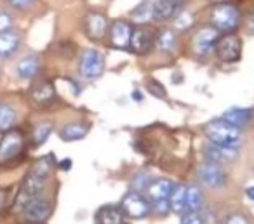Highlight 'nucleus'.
Returning a JSON list of instances; mask_svg holds the SVG:
<instances>
[{"label":"nucleus","instance_id":"1","mask_svg":"<svg viewBox=\"0 0 254 224\" xmlns=\"http://www.w3.org/2000/svg\"><path fill=\"white\" fill-rule=\"evenodd\" d=\"M204 130H205V136H207L209 143L239 150L242 132H240L239 127L232 125V123H228L226 120H223V118L212 120V122H209L207 125H205Z\"/></svg>","mask_w":254,"mask_h":224},{"label":"nucleus","instance_id":"2","mask_svg":"<svg viewBox=\"0 0 254 224\" xmlns=\"http://www.w3.org/2000/svg\"><path fill=\"white\" fill-rule=\"evenodd\" d=\"M211 21L218 32L232 33L240 25V12L232 4H218L211 11Z\"/></svg>","mask_w":254,"mask_h":224},{"label":"nucleus","instance_id":"3","mask_svg":"<svg viewBox=\"0 0 254 224\" xmlns=\"http://www.w3.org/2000/svg\"><path fill=\"white\" fill-rule=\"evenodd\" d=\"M214 51L218 59L223 63H237L242 56V40L235 33H226L218 39Z\"/></svg>","mask_w":254,"mask_h":224},{"label":"nucleus","instance_id":"4","mask_svg":"<svg viewBox=\"0 0 254 224\" xmlns=\"http://www.w3.org/2000/svg\"><path fill=\"white\" fill-rule=\"evenodd\" d=\"M120 209H122V212L126 216L131 217V219H143V217H146L152 212V203L139 191H131L122 198Z\"/></svg>","mask_w":254,"mask_h":224},{"label":"nucleus","instance_id":"5","mask_svg":"<svg viewBox=\"0 0 254 224\" xmlns=\"http://www.w3.org/2000/svg\"><path fill=\"white\" fill-rule=\"evenodd\" d=\"M105 71V57L96 49H85L80 56V75L87 80H96Z\"/></svg>","mask_w":254,"mask_h":224},{"label":"nucleus","instance_id":"6","mask_svg":"<svg viewBox=\"0 0 254 224\" xmlns=\"http://www.w3.org/2000/svg\"><path fill=\"white\" fill-rule=\"evenodd\" d=\"M23 150V134L16 129H9L0 139V162L16 158Z\"/></svg>","mask_w":254,"mask_h":224},{"label":"nucleus","instance_id":"7","mask_svg":"<svg viewBox=\"0 0 254 224\" xmlns=\"http://www.w3.org/2000/svg\"><path fill=\"white\" fill-rule=\"evenodd\" d=\"M46 181H47L46 175H40V174H37V172L30 170V174L26 175L25 182H23V186H21V191H19V195H18L19 209H21L28 200L42 195L44 188H46Z\"/></svg>","mask_w":254,"mask_h":224},{"label":"nucleus","instance_id":"8","mask_svg":"<svg viewBox=\"0 0 254 224\" xmlns=\"http://www.w3.org/2000/svg\"><path fill=\"white\" fill-rule=\"evenodd\" d=\"M25 217L30 223H44V221L49 219L51 216V203L47 198H44L42 195L35 196V198L28 200L25 205L21 207Z\"/></svg>","mask_w":254,"mask_h":224},{"label":"nucleus","instance_id":"9","mask_svg":"<svg viewBox=\"0 0 254 224\" xmlns=\"http://www.w3.org/2000/svg\"><path fill=\"white\" fill-rule=\"evenodd\" d=\"M219 39V32L214 26H204L193 35V51L198 56H207L214 51V46Z\"/></svg>","mask_w":254,"mask_h":224},{"label":"nucleus","instance_id":"10","mask_svg":"<svg viewBox=\"0 0 254 224\" xmlns=\"http://www.w3.org/2000/svg\"><path fill=\"white\" fill-rule=\"evenodd\" d=\"M155 46V35L150 28L146 26H136L132 28L131 33V44H129V49L136 54H148L150 51Z\"/></svg>","mask_w":254,"mask_h":224},{"label":"nucleus","instance_id":"11","mask_svg":"<svg viewBox=\"0 0 254 224\" xmlns=\"http://www.w3.org/2000/svg\"><path fill=\"white\" fill-rule=\"evenodd\" d=\"M197 177L200 179L202 184H205L207 188H221L226 181V175L223 172V168L219 167V164H202L197 170Z\"/></svg>","mask_w":254,"mask_h":224},{"label":"nucleus","instance_id":"12","mask_svg":"<svg viewBox=\"0 0 254 224\" xmlns=\"http://www.w3.org/2000/svg\"><path fill=\"white\" fill-rule=\"evenodd\" d=\"M185 0H155L152 4V18L157 21L173 19L183 11Z\"/></svg>","mask_w":254,"mask_h":224},{"label":"nucleus","instance_id":"13","mask_svg":"<svg viewBox=\"0 0 254 224\" xmlns=\"http://www.w3.org/2000/svg\"><path fill=\"white\" fill-rule=\"evenodd\" d=\"M174 184L169 179H152L150 184L145 189V196L150 203H157V202H167L173 193Z\"/></svg>","mask_w":254,"mask_h":224},{"label":"nucleus","instance_id":"14","mask_svg":"<svg viewBox=\"0 0 254 224\" xmlns=\"http://www.w3.org/2000/svg\"><path fill=\"white\" fill-rule=\"evenodd\" d=\"M132 26L126 21H115L110 28V40L115 49H129Z\"/></svg>","mask_w":254,"mask_h":224},{"label":"nucleus","instance_id":"15","mask_svg":"<svg viewBox=\"0 0 254 224\" xmlns=\"http://www.w3.org/2000/svg\"><path fill=\"white\" fill-rule=\"evenodd\" d=\"M30 98L35 105L39 106H47L54 101L56 98V89L51 82L47 80H40L37 84H33V87L30 89Z\"/></svg>","mask_w":254,"mask_h":224},{"label":"nucleus","instance_id":"16","mask_svg":"<svg viewBox=\"0 0 254 224\" xmlns=\"http://www.w3.org/2000/svg\"><path fill=\"white\" fill-rule=\"evenodd\" d=\"M21 47V35L14 30L0 33V59H11Z\"/></svg>","mask_w":254,"mask_h":224},{"label":"nucleus","instance_id":"17","mask_svg":"<svg viewBox=\"0 0 254 224\" xmlns=\"http://www.w3.org/2000/svg\"><path fill=\"white\" fill-rule=\"evenodd\" d=\"M108 32V19L99 12H91L85 18V33L92 40H101Z\"/></svg>","mask_w":254,"mask_h":224},{"label":"nucleus","instance_id":"18","mask_svg":"<svg viewBox=\"0 0 254 224\" xmlns=\"http://www.w3.org/2000/svg\"><path fill=\"white\" fill-rule=\"evenodd\" d=\"M239 151L235 148H226V146H218L214 143H209L207 146L204 148V157L207 158V162H212V164H221V162H228L233 160L237 157Z\"/></svg>","mask_w":254,"mask_h":224},{"label":"nucleus","instance_id":"19","mask_svg":"<svg viewBox=\"0 0 254 224\" xmlns=\"http://www.w3.org/2000/svg\"><path fill=\"white\" fill-rule=\"evenodd\" d=\"M39 68H40L39 57L32 54V56H26L19 61L18 66H16V73H18V77L23 78V80H32V78H35L37 73H39Z\"/></svg>","mask_w":254,"mask_h":224},{"label":"nucleus","instance_id":"20","mask_svg":"<svg viewBox=\"0 0 254 224\" xmlns=\"http://www.w3.org/2000/svg\"><path fill=\"white\" fill-rule=\"evenodd\" d=\"M253 115H254V112L249 108H232L223 115V120H226V122L232 123V125L239 127V129H242V127H246L247 123L253 120Z\"/></svg>","mask_w":254,"mask_h":224},{"label":"nucleus","instance_id":"21","mask_svg":"<svg viewBox=\"0 0 254 224\" xmlns=\"http://www.w3.org/2000/svg\"><path fill=\"white\" fill-rule=\"evenodd\" d=\"M167 203H169V210H173L174 214L187 212V186L183 184L174 186Z\"/></svg>","mask_w":254,"mask_h":224},{"label":"nucleus","instance_id":"22","mask_svg":"<svg viewBox=\"0 0 254 224\" xmlns=\"http://www.w3.org/2000/svg\"><path fill=\"white\" fill-rule=\"evenodd\" d=\"M155 46L166 54L176 53L178 35L173 32V30H162V32H159V35L155 37Z\"/></svg>","mask_w":254,"mask_h":224},{"label":"nucleus","instance_id":"23","mask_svg":"<svg viewBox=\"0 0 254 224\" xmlns=\"http://www.w3.org/2000/svg\"><path fill=\"white\" fill-rule=\"evenodd\" d=\"M89 127L85 123H66L63 129L60 130V137L66 143H71V141H80L87 136Z\"/></svg>","mask_w":254,"mask_h":224},{"label":"nucleus","instance_id":"24","mask_svg":"<svg viewBox=\"0 0 254 224\" xmlns=\"http://www.w3.org/2000/svg\"><path fill=\"white\" fill-rule=\"evenodd\" d=\"M98 224H124V212L120 207L106 205L98 212Z\"/></svg>","mask_w":254,"mask_h":224},{"label":"nucleus","instance_id":"25","mask_svg":"<svg viewBox=\"0 0 254 224\" xmlns=\"http://www.w3.org/2000/svg\"><path fill=\"white\" fill-rule=\"evenodd\" d=\"M16 110L7 103H0V132L12 129V125L16 123Z\"/></svg>","mask_w":254,"mask_h":224},{"label":"nucleus","instance_id":"26","mask_svg":"<svg viewBox=\"0 0 254 224\" xmlns=\"http://www.w3.org/2000/svg\"><path fill=\"white\" fill-rule=\"evenodd\" d=\"M204 205V193L197 186L187 188V212H197Z\"/></svg>","mask_w":254,"mask_h":224},{"label":"nucleus","instance_id":"27","mask_svg":"<svg viewBox=\"0 0 254 224\" xmlns=\"http://www.w3.org/2000/svg\"><path fill=\"white\" fill-rule=\"evenodd\" d=\"M51 132H53V125H51V123H47V122L39 123V125L35 127V130H33V139H35L37 146H42V144L49 139Z\"/></svg>","mask_w":254,"mask_h":224},{"label":"nucleus","instance_id":"28","mask_svg":"<svg viewBox=\"0 0 254 224\" xmlns=\"http://www.w3.org/2000/svg\"><path fill=\"white\" fill-rule=\"evenodd\" d=\"M12 25H14V19H12V16L9 14L7 11H0V33L12 30Z\"/></svg>","mask_w":254,"mask_h":224},{"label":"nucleus","instance_id":"29","mask_svg":"<svg viewBox=\"0 0 254 224\" xmlns=\"http://www.w3.org/2000/svg\"><path fill=\"white\" fill-rule=\"evenodd\" d=\"M134 19L136 21H148L152 18V4H145L143 7H139L138 11H134Z\"/></svg>","mask_w":254,"mask_h":224},{"label":"nucleus","instance_id":"30","mask_svg":"<svg viewBox=\"0 0 254 224\" xmlns=\"http://www.w3.org/2000/svg\"><path fill=\"white\" fill-rule=\"evenodd\" d=\"M181 224H205L204 217L197 212H185L181 216Z\"/></svg>","mask_w":254,"mask_h":224},{"label":"nucleus","instance_id":"31","mask_svg":"<svg viewBox=\"0 0 254 224\" xmlns=\"http://www.w3.org/2000/svg\"><path fill=\"white\" fill-rule=\"evenodd\" d=\"M7 4L11 5L12 9H18V11H26V9H30L33 4H35V0H7Z\"/></svg>","mask_w":254,"mask_h":224},{"label":"nucleus","instance_id":"32","mask_svg":"<svg viewBox=\"0 0 254 224\" xmlns=\"http://www.w3.org/2000/svg\"><path fill=\"white\" fill-rule=\"evenodd\" d=\"M191 23H193V19H191L190 14H187V12H180V14L176 16V25L180 30H185V28H190Z\"/></svg>","mask_w":254,"mask_h":224},{"label":"nucleus","instance_id":"33","mask_svg":"<svg viewBox=\"0 0 254 224\" xmlns=\"http://www.w3.org/2000/svg\"><path fill=\"white\" fill-rule=\"evenodd\" d=\"M148 91L152 92L153 96H157V98H166V91H164L162 84H159V82L155 80H150L148 82Z\"/></svg>","mask_w":254,"mask_h":224},{"label":"nucleus","instance_id":"34","mask_svg":"<svg viewBox=\"0 0 254 224\" xmlns=\"http://www.w3.org/2000/svg\"><path fill=\"white\" fill-rule=\"evenodd\" d=\"M150 181H152V177H150L148 174H145V172H141V174H139L138 177L134 179V186H136V189H143V191H145L146 186L150 184Z\"/></svg>","mask_w":254,"mask_h":224},{"label":"nucleus","instance_id":"35","mask_svg":"<svg viewBox=\"0 0 254 224\" xmlns=\"http://www.w3.org/2000/svg\"><path fill=\"white\" fill-rule=\"evenodd\" d=\"M223 224H249V221H247L244 216H240V214H233V216L226 217Z\"/></svg>","mask_w":254,"mask_h":224},{"label":"nucleus","instance_id":"36","mask_svg":"<svg viewBox=\"0 0 254 224\" xmlns=\"http://www.w3.org/2000/svg\"><path fill=\"white\" fill-rule=\"evenodd\" d=\"M249 25H251V30L254 32V11H253V14H251V18H249Z\"/></svg>","mask_w":254,"mask_h":224},{"label":"nucleus","instance_id":"37","mask_svg":"<svg viewBox=\"0 0 254 224\" xmlns=\"http://www.w3.org/2000/svg\"><path fill=\"white\" fill-rule=\"evenodd\" d=\"M70 165H71L70 160H64L63 164H61V167H63V168H70Z\"/></svg>","mask_w":254,"mask_h":224},{"label":"nucleus","instance_id":"38","mask_svg":"<svg viewBox=\"0 0 254 224\" xmlns=\"http://www.w3.org/2000/svg\"><path fill=\"white\" fill-rule=\"evenodd\" d=\"M247 195H249L251 198L254 200V188H249V189H247Z\"/></svg>","mask_w":254,"mask_h":224},{"label":"nucleus","instance_id":"39","mask_svg":"<svg viewBox=\"0 0 254 224\" xmlns=\"http://www.w3.org/2000/svg\"><path fill=\"white\" fill-rule=\"evenodd\" d=\"M28 224H39V223H28Z\"/></svg>","mask_w":254,"mask_h":224}]
</instances>
